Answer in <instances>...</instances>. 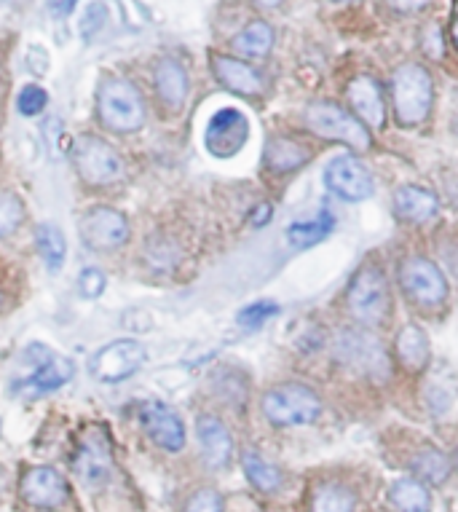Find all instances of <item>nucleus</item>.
<instances>
[{
  "mask_svg": "<svg viewBox=\"0 0 458 512\" xmlns=\"http://www.w3.org/2000/svg\"><path fill=\"white\" fill-rule=\"evenodd\" d=\"M274 314H279V306L274 301H258V303H250L247 309H242L239 314V325L242 328H260L266 319H271Z\"/></svg>",
  "mask_w": 458,
  "mask_h": 512,
  "instance_id": "obj_33",
  "label": "nucleus"
},
{
  "mask_svg": "<svg viewBox=\"0 0 458 512\" xmlns=\"http://www.w3.org/2000/svg\"><path fill=\"white\" fill-rule=\"evenodd\" d=\"M148 360V352L140 341H116V344L105 346L92 362V373L105 384H118V381H126L129 376H134L137 370L145 365Z\"/></svg>",
  "mask_w": 458,
  "mask_h": 512,
  "instance_id": "obj_12",
  "label": "nucleus"
},
{
  "mask_svg": "<svg viewBox=\"0 0 458 512\" xmlns=\"http://www.w3.org/2000/svg\"><path fill=\"white\" fill-rule=\"evenodd\" d=\"M43 137H46V145H49L51 159H57L59 148H62V124L59 118H49L46 126H43Z\"/></svg>",
  "mask_w": 458,
  "mask_h": 512,
  "instance_id": "obj_37",
  "label": "nucleus"
},
{
  "mask_svg": "<svg viewBox=\"0 0 458 512\" xmlns=\"http://www.w3.org/2000/svg\"><path fill=\"white\" fill-rule=\"evenodd\" d=\"M426 51H429V57H442V35L440 27H429L426 30Z\"/></svg>",
  "mask_w": 458,
  "mask_h": 512,
  "instance_id": "obj_39",
  "label": "nucleus"
},
{
  "mask_svg": "<svg viewBox=\"0 0 458 512\" xmlns=\"http://www.w3.org/2000/svg\"><path fill=\"white\" fill-rule=\"evenodd\" d=\"M27 59H30V70L43 76L46 70H49V54L41 49V46H30L27 49Z\"/></svg>",
  "mask_w": 458,
  "mask_h": 512,
  "instance_id": "obj_38",
  "label": "nucleus"
},
{
  "mask_svg": "<svg viewBox=\"0 0 458 512\" xmlns=\"http://www.w3.org/2000/svg\"><path fill=\"white\" fill-rule=\"evenodd\" d=\"M400 277L405 293L418 303H429L432 306V303H440L448 295V285H445L442 271L432 261H426V258H408V261L402 263Z\"/></svg>",
  "mask_w": 458,
  "mask_h": 512,
  "instance_id": "obj_13",
  "label": "nucleus"
},
{
  "mask_svg": "<svg viewBox=\"0 0 458 512\" xmlns=\"http://www.w3.org/2000/svg\"><path fill=\"white\" fill-rule=\"evenodd\" d=\"M306 124L314 135L325 140H338V143L351 145L354 151H367L370 148V132L359 124L357 118L349 116L346 110L333 105V102H317L306 110Z\"/></svg>",
  "mask_w": 458,
  "mask_h": 512,
  "instance_id": "obj_5",
  "label": "nucleus"
},
{
  "mask_svg": "<svg viewBox=\"0 0 458 512\" xmlns=\"http://www.w3.org/2000/svg\"><path fill=\"white\" fill-rule=\"evenodd\" d=\"M73 161L78 175L92 185H110L124 177V161L100 137H78L73 145Z\"/></svg>",
  "mask_w": 458,
  "mask_h": 512,
  "instance_id": "obj_7",
  "label": "nucleus"
},
{
  "mask_svg": "<svg viewBox=\"0 0 458 512\" xmlns=\"http://www.w3.org/2000/svg\"><path fill=\"white\" fill-rule=\"evenodd\" d=\"M244 472H247V478L255 488L260 491H276L279 483H282V475L276 470L274 464H268L263 456H258L255 451H247L244 454Z\"/></svg>",
  "mask_w": 458,
  "mask_h": 512,
  "instance_id": "obj_30",
  "label": "nucleus"
},
{
  "mask_svg": "<svg viewBox=\"0 0 458 512\" xmlns=\"http://www.w3.org/2000/svg\"><path fill=\"white\" fill-rule=\"evenodd\" d=\"M212 73L225 89H231L236 94L252 97V94H260V89H263V81H260L258 73L247 62H239L234 57H212Z\"/></svg>",
  "mask_w": 458,
  "mask_h": 512,
  "instance_id": "obj_18",
  "label": "nucleus"
},
{
  "mask_svg": "<svg viewBox=\"0 0 458 512\" xmlns=\"http://www.w3.org/2000/svg\"><path fill=\"white\" fill-rule=\"evenodd\" d=\"M392 502L400 507L402 512H429L432 510V496L424 488L421 480L405 478L397 480L392 486Z\"/></svg>",
  "mask_w": 458,
  "mask_h": 512,
  "instance_id": "obj_26",
  "label": "nucleus"
},
{
  "mask_svg": "<svg viewBox=\"0 0 458 512\" xmlns=\"http://www.w3.org/2000/svg\"><path fill=\"white\" fill-rule=\"evenodd\" d=\"M335 228V220L330 212H319L317 218L314 220H303V223H292L290 228H287V239H290L292 247H298V250H303V247H311V244L322 242L330 231Z\"/></svg>",
  "mask_w": 458,
  "mask_h": 512,
  "instance_id": "obj_24",
  "label": "nucleus"
},
{
  "mask_svg": "<svg viewBox=\"0 0 458 512\" xmlns=\"http://www.w3.org/2000/svg\"><path fill=\"white\" fill-rule=\"evenodd\" d=\"M456 464H458V454H456Z\"/></svg>",
  "mask_w": 458,
  "mask_h": 512,
  "instance_id": "obj_45",
  "label": "nucleus"
},
{
  "mask_svg": "<svg viewBox=\"0 0 458 512\" xmlns=\"http://www.w3.org/2000/svg\"><path fill=\"white\" fill-rule=\"evenodd\" d=\"M75 3H78V0H46V6L51 9V14H57V17H67V14L75 9Z\"/></svg>",
  "mask_w": 458,
  "mask_h": 512,
  "instance_id": "obj_41",
  "label": "nucleus"
},
{
  "mask_svg": "<svg viewBox=\"0 0 458 512\" xmlns=\"http://www.w3.org/2000/svg\"><path fill=\"white\" fill-rule=\"evenodd\" d=\"M274 46V30L266 22H252L234 38V49L242 57H266Z\"/></svg>",
  "mask_w": 458,
  "mask_h": 512,
  "instance_id": "obj_25",
  "label": "nucleus"
},
{
  "mask_svg": "<svg viewBox=\"0 0 458 512\" xmlns=\"http://www.w3.org/2000/svg\"><path fill=\"white\" fill-rule=\"evenodd\" d=\"M22 223V202L14 194H0V236L11 234Z\"/></svg>",
  "mask_w": 458,
  "mask_h": 512,
  "instance_id": "obj_32",
  "label": "nucleus"
},
{
  "mask_svg": "<svg viewBox=\"0 0 458 512\" xmlns=\"http://www.w3.org/2000/svg\"><path fill=\"white\" fill-rule=\"evenodd\" d=\"M22 496L35 507H59L65 502L67 486L62 475L51 467H35L22 480Z\"/></svg>",
  "mask_w": 458,
  "mask_h": 512,
  "instance_id": "obj_16",
  "label": "nucleus"
},
{
  "mask_svg": "<svg viewBox=\"0 0 458 512\" xmlns=\"http://www.w3.org/2000/svg\"><path fill=\"white\" fill-rule=\"evenodd\" d=\"M394 11H402V14H410V11L424 9L429 0H386Z\"/></svg>",
  "mask_w": 458,
  "mask_h": 512,
  "instance_id": "obj_40",
  "label": "nucleus"
},
{
  "mask_svg": "<svg viewBox=\"0 0 458 512\" xmlns=\"http://www.w3.org/2000/svg\"><path fill=\"white\" fill-rule=\"evenodd\" d=\"M319 411H322L319 397L303 384H282L263 397V413L276 427L311 424L319 416Z\"/></svg>",
  "mask_w": 458,
  "mask_h": 512,
  "instance_id": "obj_4",
  "label": "nucleus"
},
{
  "mask_svg": "<svg viewBox=\"0 0 458 512\" xmlns=\"http://www.w3.org/2000/svg\"><path fill=\"white\" fill-rule=\"evenodd\" d=\"M349 309L362 322H381L389 309V287L378 266H362L349 287Z\"/></svg>",
  "mask_w": 458,
  "mask_h": 512,
  "instance_id": "obj_8",
  "label": "nucleus"
},
{
  "mask_svg": "<svg viewBox=\"0 0 458 512\" xmlns=\"http://www.w3.org/2000/svg\"><path fill=\"white\" fill-rule=\"evenodd\" d=\"M255 3H258V6H263V9H276L282 0H255Z\"/></svg>",
  "mask_w": 458,
  "mask_h": 512,
  "instance_id": "obj_43",
  "label": "nucleus"
},
{
  "mask_svg": "<svg viewBox=\"0 0 458 512\" xmlns=\"http://www.w3.org/2000/svg\"><path fill=\"white\" fill-rule=\"evenodd\" d=\"M129 226L121 212L110 207H94L81 218V239L94 250H113L126 242Z\"/></svg>",
  "mask_w": 458,
  "mask_h": 512,
  "instance_id": "obj_14",
  "label": "nucleus"
},
{
  "mask_svg": "<svg viewBox=\"0 0 458 512\" xmlns=\"http://www.w3.org/2000/svg\"><path fill=\"white\" fill-rule=\"evenodd\" d=\"M105 287H108V279L102 274L100 269H84L81 271V277H78V290L84 298H100L105 293Z\"/></svg>",
  "mask_w": 458,
  "mask_h": 512,
  "instance_id": "obj_35",
  "label": "nucleus"
},
{
  "mask_svg": "<svg viewBox=\"0 0 458 512\" xmlns=\"http://www.w3.org/2000/svg\"><path fill=\"white\" fill-rule=\"evenodd\" d=\"M437 207H440L437 196L432 191H426V188H418V185H405L394 196V210L400 212L405 220H413V223H424V220L434 218Z\"/></svg>",
  "mask_w": 458,
  "mask_h": 512,
  "instance_id": "obj_20",
  "label": "nucleus"
},
{
  "mask_svg": "<svg viewBox=\"0 0 458 512\" xmlns=\"http://www.w3.org/2000/svg\"><path fill=\"white\" fill-rule=\"evenodd\" d=\"M397 354L408 370H421L429 362V338L418 325H408L397 336Z\"/></svg>",
  "mask_w": 458,
  "mask_h": 512,
  "instance_id": "obj_22",
  "label": "nucleus"
},
{
  "mask_svg": "<svg viewBox=\"0 0 458 512\" xmlns=\"http://www.w3.org/2000/svg\"><path fill=\"white\" fill-rule=\"evenodd\" d=\"M325 183L335 196H341L346 202H362L375 191L370 169L357 156H338L330 161L325 169Z\"/></svg>",
  "mask_w": 458,
  "mask_h": 512,
  "instance_id": "obj_11",
  "label": "nucleus"
},
{
  "mask_svg": "<svg viewBox=\"0 0 458 512\" xmlns=\"http://www.w3.org/2000/svg\"><path fill=\"white\" fill-rule=\"evenodd\" d=\"M140 419L145 432L150 435V440L156 445H161L164 451H180L185 445V429L183 421L177 416L167 403H159V400H150V403H142Z\"/></svg>",
  "mask_w": 458,
  "mask_h": 512,
  "instance_id": "obj_15",
  "label": "nucleus"
},
{
  "mask_svg": "<svg viewBox=\"0 0 458 512\" xmlns=\"http://www.w3.org/2000/svg\"><path fill=\"white\" fill-rule=\"evenodd\" d=\"M78 478L89 486H102L113 475V451H110L108 435L100 427H89L81 435L78 451L73 462Z\"/></svg>",
  "mask_w": 458,
  "mask_h": 512,
  "instance_id": "obj_10",
  "label": "nucleus"
},
{
  "mask_svg": "<svg viewBox=\"0 0 458 512\" xmlns=\"http://www.w3.org/2000/svg\"><path fill=\"white\" fill-rule=\"evenodd\" d=\"M108 22H110L108 0H94V3H89L84 11V19H81V35H84V41H94L97 35L105 33Z\"/></svg>",
  "mask_w": 458,
  "mask_h": 512,
  "instance_id": "obj_31",
  "label": "nucleus"
},
{
  "mask_svg": "<svg viewBox=\"0 0 458 512\" xmlns=\"http://www.w3.org/2000/svg\"><path fill=\"white\" fill-rule=\"evenodd\" d=\"M413 472H416L418 478L426 480V483H445L450 475V462L448 456L440 454V451H434V448H424L421 454L413 459Z\"/></svg>",
  "mask_w": 458,
  "mask_h": 512,
  "instance_id": "obj_29",
  "label": "nucleus"
},
{
  "mask_svg": "<svg viewBox=\"0 0 458 512\" xmlns=\"http://www.w3.org/2000/svg\"><path fill=\"white\" fill-rule=\"evenodd\" d=\"M309 159V151L287 137H274L266 148V167L274 172H292V169L303 167Z\"/></svg>",
  "mask_w": 458,
  "mask_h": 512,
  "instance_id": "obj_23",
  "label": "nucleus"
},
{
  "mask_svg": "<svg viewBox=\"0 0 458 512\" xmlns=\"http://www.w3.org/2000/svg\"><path fill=\"white\" fill-rule=\"evenodd\" d=\"M199 440L201 451H204V459H207L212 467H223L228 459H231V435L228 429L223 427V421H217L215 416H201L199 419Z\"/></svg>",
  "mask_w": 458,
  "mask_h": 512,
  "instance_id": "obj_19",
  "label": "nucleus"
},
{
  "mask_svg": "<svg viewBox=\"0 0 458 512\" xmlns=\"http://www.w3.org/2000/svg\"><path fill=\"white\" fill-rule=\"evenodd\" d=\"M38 250H41V258L43 263L49 266L51 271H57L65 266V255H67V244H65V236L59 234L57 226H41L38 228Z\"/></svg>",
  "mask_w": 458,
  "mask_h": 512,
  "instance_id": "obj_27",
  "label": "nucleus"
},
{
  "mask_svg": "<svg viewBox=\"0 0 458 512\" xmlns=\"http://www.w3.org/2000/svg\"><path fill=\"white\" fill-rule=\"evenodd\" d=\"M46 102H49V94L43 92L41 86H35V84L25 86V89H22L17 97L19 113H25V116H38V113H43Z\"/></svg>",
  "mask_w": 458,
  "mask_h": 512,
  "instance_id": "obj_34",
  "label": "nucleus"
},
{
  "mask_svg": "<svg viewBox=\"0 0 458 512\" xmlns=\"http://www.w3.org/2000/svg\"><path fill=\"white\" fill-rule=\"evenodd\" d=\"M188 512H223V502H220V496L215 491L207 488V491H199L188 502Z\"/></svg>",
  "mask_w": 458,
  "mask_h": 512,
  "instance_id": "obj_36",
  "label": "nucleus"
},
{
  "mask_svg": "<svg viewBox=\"0 0 458 512\" xmlns=\"http://www.w3.org/2000/svg\"><path fill=\"white\" fill-rule=\"evenodd\" d=\"M250 140V121L242 110L220 108L209 118L207 132H204V145L217 159H231L242 151Z\"/></svg>",
  "mask_w": 458,
  "mask_h": 512,
  "instance_id": "obj_9",
  "label": "nucleus"
},
{
  "mask_svg": "<svg viewBox=\"0 0 458 512\" xmlns=\"http://www.w3.org/2000/svg\"><path fill=\"white\" fill-rule=\"evenodd\" d=\"M335 357L362 376L384 378L389 373V357L384 346L367 330H343L335 341Z\"/></svg>",
  "mask_w": 458,
  "mask_h": 512,
  "instance_id": "obj_6",
  "label": "nucleus"
},
{
  "mask_svg": "<svg viewBox=\"0 0 458 512\" xmlns=\"http://www.w3.org/2000/svg\"><path fill=\"white\" fill-rule=\"evenodd\" d=\"M349 102L357 110V116L365 121L367 126H384L386 118V105L384 94H381V86L378 81L370 76H357L349 84Z\"/></svg>",
  "mask_w": 458,
  "mask_h": 512,
  "instance_id": "obj_17",
  "label": "nucleus"
},
{
  "mask_svg": "<svg viewBox=\"0 0 458 512\" xmlns=\"http://www.w3.org/2000/svg\"><path fill=\"white\" fill-rule=\"evenodd\" d=\"M354 504L357 502H354V494L349 488L327 483V486L317 488L311 512H354Z\"/></svg>",
  "mask_w": 458,
  "mask_h": 512,
  "instance_id": "obj_28",
  "label": "nucleus"
},
{
  "mask_svg": "<svg viewBox=\"0 0 458 512\" xmlns=\"http://www.w3.org/2000/svg\"><path fill=\"white\" fill-rule=\"evenodd\" d=\"M453 41L458 46V11H456V19H453Z\"/></svg>",
  "mask_w": 458,
  "mask_h": 512,
  "instance_id": "obj_44",
  "label": "nucleus"
},
{
  "mask_svg": "<svg viewBox=\"0 0 458 512\" xmlns=\"http://www.w3.org/2000/svg\"><path fill=\"white\" fill-rule=\"evenodd\" d=\"M266 220H271V207H268V204H260L258 210H255V215H252V223H255V226H263Z\"/></svg>",
  "mask_w": 458,
  "mask_h": 512,
  "instance_id": "obj_42",
  "label": "nucleus"
},
{
  "mask_svg": "<svg viewBox=\"0 0 458 512\" xmlns=\"http://www.w3.org/2000/svg\"><path fill=\"white\" fill-rule=\"evenodd\" d=\"M100 118L113 132H137L145 121V105L137 86L124 78H105L97 92Z\"/></svg>",
  "mask_w": 458,
  "mask_h": 512,
  "instance_id": "obj_3",
  "label": "nucleus"
},
{
  "mask_svg": "<svg viewBox=\"0 0 458 512\" xmlns=\"http://www.w3.org/2000/svg\"><path fill=\"white\" fill-rule=\"evenodd\" d=\"M156 89H159L161 100L167 102L172 110L183 105L185 94H188V76H185L183 65L177 59L167 57L156 65Z\"/></svg>",
  "mask_w": 458,
  "mask_h": 512,
  "instance_id": "obj_21",
  "label": "nucleus"
},
{
  "mask_svg": "<svg viewBox=\"0 0 458 512\" xmlns=\"http://www.w3.org/2000/svg\"><path fill=\"white\" fill-rule=\"evenodd\" d=\"M19 368H22V376L14 378V387H11V392L19 397L49 395L73 378V362L41 344L27 346Z\"/></svg>",
  "mask_w": 458,
  "mask_h": 512,
  "instance_id": "obj_1",
  "label": "nucleus"
},
{
  "mask_svg": "<svg viewBox=\"0 0 458 512\" xmlns=\"http://www.w3.org/2000/svg\"><path fill=\"white\" fill-rule=\"evenodd\" d=\"M392 97L394 116H397L402 126L421 124L429 116V110H432V76L426 73V68L416 65V62L402 65L392 78Z\"/></svg>",
  "mask_w": 458,
  "mask_h": 512,
  "instance_id": "obj_2",
  "label": "nucleus"
}]
</instances>
